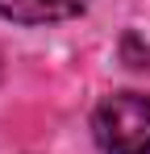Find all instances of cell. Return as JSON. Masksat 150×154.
Here are the masks:
<instances>
[{"mask_svg":"<svg viewBox=\"0 0 150 154\" xmlns=\"http://www.w3.org/2000/svg\"><path fill=\"white\" fill-rule=\"evenodd\" d=\"M88 0H0V17L21 21V25H46V21H67L83 13Z\"/></svg>","mask_w":150,"mask_h":154,"instance_id":"2","label":"cell"},{"mask_svg":"<svg viewBox=\"0 0 150 154\" xmlns=\"http://www.w3.org/2000/svg\"><path fill=\"white\" fill-rule=\"evenodd\" d=\"M96 142L104 154H150V96L113 92L92 117Z\"/></svg>","mask_w":150,"mask_h":154,"instance_id":"1","label":"cell"}]
</instances>
